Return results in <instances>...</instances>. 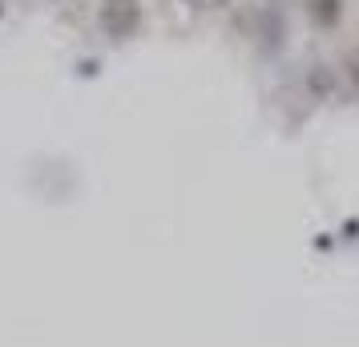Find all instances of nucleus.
<instances>
[{
  "instance_id": "nucleus-1",
  "label": "nucleus",
  "mask_w": 359,
  "mask_h": 347,
  "mask_svg": "<svg viewBox=\"0 0 359 347\" xmlns=\"http://www.w3.org/2000/svg\"><path fill=\"white\" fill-rule=\"evenodd\" d=\"M101 25L109 36H130L137 25V0H105L101 4Z\"/></svg>"
},
{
  "instance_id": "nucleus-2",
  "label": "nucleus",
  "mask_w": 359,
  "mask_h": 347,
  "mask_svg": "<svg viewBox=\"0 0 359 347\" xmlns=\"http://www.w3.org/2000/svg\"><path fill=\"white\" fill-rule=\"evenodd\" d=\"M190 4H202V8H214V4H226V0H190Z\"/></svg>"
}]
</instances>
